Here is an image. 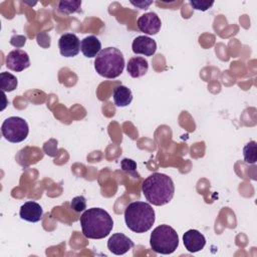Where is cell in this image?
<instances>
[{
  "mask_svg": "<svg viewBox=\"0 0 257 257\" xmlns=\"http://www.w3.org/2000/svg\"><path fill=\"white\" fill-rule=\"evenodd\" d=\"M244 161L247 164H255L257 161V145L255 141H251L245 145L243 149Z\"/></svg>",
  "mask_w": 257,
  "mask_h": 257,
  "instance_id": "18",
  "label": "cell"
},
{
  "mask_svg": "<svg viewBox=\"0 0 257 257\" xmlns=\"http://www.w3.org/2000/svg\"><path fill=\"white\" fill-rule=\"evenodd\" d=\"M25 42H26V37L22 35H14L11 37V40H10V43L15 47H21L25 44Z\"/></svg>",
  "mask_w": 257,
  "mask_h": 257,
  "instance_id": "24",
  "label": "cell"
},
{
  "mask_svg": "<svg viewBox=\"0 0 257 257\" xmlns=\"http://www.w3.org/2000/svg\"><path fill=\"white\" fill-rule=\"evenodd\" d=\"M2 136L10 143H20L24 141L29 133V127L24 118L10 116L1 125Z\"/></svg>",
  "mask_w": 257,
  "mask_h": 257,
  "instance_id": "6",
  "label": "cell"
},
{
  "mask_svg": "<svg viewBox=\"0 0 257 257\" xmlns=\"http://www.w3.org/2000/svg\"><path fill=\"white\" fill-rule=\"evenodd\" d=\"M156 220L153 207L146 202H133L124 210V221L130 230L135 233L149 231Z\"/></svg>",
  "mask_w": 257,
  "mask_h": 257,
  "instance_id": "3",
  "label": "cell"
},
{
  "mask_svg": "<svg viewBox=\"0 0 257 257\" xmlns=\"http://www.w3.org/2000/svg\"><path fill=\"white\" fill-rule=\"evenodd\" d=\"M137 25L138 28L145 34L155 35L160 31L162 22L155 12H148L139 17Z\"/></svg>",
  "mask_w": 257,
  "mask_h": 257,
  "instance_id": "9",
  "label": "cell"
},
{
  "mask_svg": "<svg viewBox=\"0 0 257 257\" xmlns=\"http://www.w3.org/2000/svg\"><path fill=\"white\" fill-rule=\"evenodd\" d=\"M43 150L48 156L54 157L57 153V141L50 140V141L46 142L43 146Z\"/></svg>",
  "mask_w": 257,
  "mask_h": 257,
  "instance_id": "23",
  "label": "cell"
},
{
  "mask_svg": "<svg viewBox=\"0 0 257 257\" xmlns=\"http://www.w3.org/2000/svg\"><path fill=\"white\" fill-rule=\"evenodd\" d=\"M134 247V242L122 233H115L107 241L108 250L115 255H123Z\"/></svg>",
  "mask_w": 257,
  "mask_h": 257,
  "instance_id": "10",
  "label": "cell"
},
{
  "mask_svg": "<svg viewBox=\"0 0 257 257\" xmlns=\"http://www.w3.org/2000/svg\"><path fill=\"white\" fill-rule=\"evenodd\" d=\"M101 43L99 39L94 35H89L83 38L80 42V50L85 57L92 58L96 57V55L101 50Z\"/></svg>",
  "mask_w": 257,
  "mask_h": 257,
  "instance_id": "14",
  "label": "cell"
},
{
  "mask_svg": "<svg viewBox=\"0 0 257 257\" xmlns=\"http://www.w3.org/2000/svg\"><path fill=\"white\" fill-rule=\"evenodd\" d=\"M42 214H43V211L41 206L34 201L25 202L21 206L20 212H19L21 219L28 222H32V223H36L40 221L42 218Z\"/></svg>",
  "mask_w": 257,
  "mask_h": 257,
  "instance_id": "13",
  "label": "cell"
},
{
  "mask_svg": "<svg viewBox=\"0 0 257 257\" xmlns=\"http://www.w3.org/2000/svg\"><path fill=\"white\" fill-rule=\"evenodd\" d=\"M81 1H60L58 3V10L60 13L72 14L80 10Z\"/></svg>",
  "mask_w": 257,
  "mask_h": 257,
  "instance_id": "19",
  "label": "cell"
},
{
  "mask_svg": "<svg viewBox=\"0 0 257 257\" xmlns=\"http://www.w3.org/2000/svg\"><path fill=\"white\" fill-rule=\"evenodd\" d=\"M191 6L196 9V10H202V11H206L209 8H211L214 4L213 1L209 2V1H197V0H191L190 1Z\"/></svg>",
  "mask_w": 257,
  "mask_h": 257,
  "instance_id": "22",
  "label": "cell"
},
{
  "mask_svg": "<svg viewBox=\"0 0 257 257\" xmlns=\"http://www.w3.org/2000/svg\"><path fill=\"white\" fill-rule=\"evenodd\" d=\"M183 242L186 249L189 252L195 253L204 248L206 244V238L198 230L191 229V230H188L183 235Z\"/></svg>",
  "mask_w": 257,
  "mask_h": 257,
  "instance_id": "12",
  "label": "cell"
},
{
  "mask_svg": "<svg viewBox=\"0 0 257 257\" xmlns=\"http://www.w3.org/2000/svg\"><path fill=\"white\" fill-rule=\"evenodd\" d=\"M60 54L64 57H73L79 53L80 41L73 33L62 34L58 40Z\"/></svg>",
  "mask_w": 257,
  "mask_h": 257,
  "instance_id": "7",
  "label": "cell"
},
{
  "mask_svg": "<svg viewBox=\"0 0 257 257\" xmlns=\"http://www.w3.org/2000/svg\"><path fill=\"white\" fill-rule=\"evenodd\" d=\"M132 48L134 53L143 54L145 56H152L157 50L156 41L146 35H140L136 37L133 41Z\"/></svg>",
  "mask_w": 257,
  "mask_h": 257,
  "instance_id": "11",
  "label": "cell"
},
{
  "mask_svg": "<svg viewBox=\"0 0 257 257\" xmlns=\"http://www.w3.org/2000/svg\"><path fill=\"white\" fill-rule=\"evenodd\" d=\"M149 64L147 59L141 56L132 57L126 65V70L130 73V75L134 78L141 77L145 75L148 72Z\"/></svg>",
  "mask_w": 257,
  "mask_h": 257,
  "instance_id": "15",
  "label": "cell"
},
{
  "mask_svg": "<svg viewBox=\"0 0 257 257\" xmlns=\"http://www.w3.org/2000/svg\"><path fill=\"white\" fill-rule=\"evenodd\" d=\"M112 98L116 106L122 107L128 105L132 102L133 93L128 87L124 85H118L112 91Z\"/></svg>",
  "mask_w": 257,
  "mask_h": 257,
  "instance_id": "16",
  "label": "cell"
},
{
  "mask_svg": "<svg viewBox=\"0 0 257 257\" xmlns=\"http://www.w3.org/2000/svg\"><path fill=\"white\" fill-rule=\"evenodd\" d=\"M120 167H121L122 171H124L126 173H130L132 175H134L136 173V170H137L136 162L131 160V159H123L120 163Z\"/></svg>",
  "mask_w": 257,
  "mask_h": 257,
  "instance_id": "21",
  "label": "cell"
},
{
  "mask_svg": "<svg viewBox=\"0 0 257 257\" xmlns=\"http://www.w3.org/2000/svg\"><path fill=\"white\" fill-rule=\"evenodd\" d=\"M30 65V59L26 51L15 49L10 51L6 56V66L13 71L20 72Z\"/></svg>",
  "mask_w": 257,
  "mask_h": 257,
  "instance_id": "8",
  "label": "cell"
},
{
  "mask_svg": "<svg viewBox=\"0 0 257 257\" xmlns=\"http://www.w3.org/2000/svg\"><path fill=\"white\" fill-rule=\"evenodd\" d=\"M133 5H135V6H138V7H140L141 9H148V6L149 5H151L153 2L152 1H148V2H146V1H141V2H131Z\"/></svg>",
  "mask_w": 257,
  "mask_h": 257,
  "instance_id": "25",
  "label": "cell"
},
{
  "mask_svg": "<svg viewBox=\"0 0 257 257\" xmlns=\"http://www.w3.org/2000/svg\"><path fill=\"white\" fill-rule=\"evenodd\" d=\"M94 68L99 75L105 78H115L123 71V55L115 47L103 48L94 59Z\"/></svg>",
  "mask_w": 257,
  "mask_h": 257,
  "instance_id": "4",
  "label": "cell"
},
{
  "mask_svg": "<svg viewBox=\"0 0 257 257\" xmlns=\"http://www.w3.org/2000/svg\"><path fill=\"white\" fill-rule=\"evenodd\" d=\"M18 81L15 75L10 72H1L0 73V86L3 92L13 91L17 87Z\"/></svg>",
  "mask_w": 257,
  "mask_h": 257,
  "instance_id": "17",
  "label": "cell"
},
{
  "mask_svg": "<svg viewBox=\"0 0 257 257\" xmlns=\"http://www.w3.org/2000/svg\"><path fill=\"white\" fill-rule=\"evenodd\" d=\"M142 191L149 203L155 206H163L173 199L175 185L169 176L154 173L143 182Z\"/></svg>",
  "mask_w": 257,
  "mask_h": 257,
  "instance_id": "1",
  "label": "cell"
},
{
  "mask_svg": "<svg viewBox=\"0 0 257 257\" xmlns=\"http://www.w3.org/2000/svg\"><path fill=\"white\" fill-rule=\"evenodd\" d=\"M70 207L76 213H80V212L84 211L86 209V200H85V198L83 196L74 197L71 200Z\"/></svg>",
  "mask_w": 257,
  "mask_h": 257,
  "instance_id": "20",
  "label": "cell"
},
{
  "mask_svg": "<svg viewBox=\"0 0 257 257\" xmlns=\"http://www.w3.org/2000/svg\"><path fill=\"white\" fill-rule=\"evenodd\" d=\"M82 234L88 239H102L111 232L113 221L110 215L101 208L85 210L79 219Z\"/></svg>",
  "mask_w": 257,
  "mask_h": 257,
  "instance_id": "2",
  "label": "cell"
},
{
  "mask_svg": "<svg viewBox=\"0 0 257 257\" xmlns=\"http://www.w3.org/2000/svg\"><path fill=\"white\" fill-rule=\"evenodd\" d=\"M150 245L156 253L171 254L179 246V236L171 226L160 225L153 230L150 237Z\"/></svg>",
  "mask_w": 257,
  "mask_h": 257,
  "instance_id": "5",
  "label": "cell"
}]
</instances>
